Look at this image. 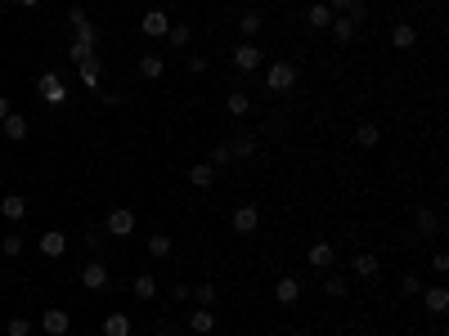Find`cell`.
I'll list each match as a JSON object with an SVG mask.
<instances>
[{
  "label": "cell",
  "mask_w": 449,
  "mask_h": 336,
  "mask_svg": "<svg viewBox=\"0 0 449 336\" xmlns=\"http://www.w3.org/2000/svg\"><path fill=\"white\" fill-rule=\"evenodd\" d=\"M36 94H41L50 108H63V103H68V85H63L59 72H41L36 76Z\"/></svg>",
  "instance_id": "6da1fadb"
},
{
  "label": "cell",
  "mask_w": 449,
  "mask_h": 336,
  "mask_svg": "<svg viewBox=\"0 0 449 336\" xmlns=\"http://www.w3.org/2000/svg\"><path fill=\"white\" fill-rule=\"evenodd\" d=\"M265 85H270V90L274 94H288L292 90V85H297V63H270V67H265Z\"/></svg>",
  "instance_id": "7a4b0ae2"
},
{
  "label": "cell",
  "mask_w": 449,
  "mask_h": 336,
  "mask_svg": "<svg viewBox=\"0 0 449 336\" xmlns=\"http://www.w3.org/2000/svg\"><path fill=\"white\" fill-rule=\"evenodd\" d=\"M229 224H234L238 238H252L256 229H261V206H252V202H243V206H234V215H229Z\"/></svg>",
  "instance_id": "3957f363"
},
{
  "label": "cell",
  "mask_w": 449,
  "mask_h": 336,
  "mask_svg": "<svg viewBox=\"0 0 449 336\" xmlns=\"http://www.w3.org/2000/svg\"><path fill=\"white\" fill-rule=\"evenodd\" d=\"M139 32H144L149 41H167V32H171V14H167V9H149V14L139 18Z\"/></svg>",
  "instance_id": "277c9868"
},
{
  "label": "cell",
  "mask_w": 449,
  "mask_h": 336,
  "mask_svg": "<svg viewBox=\"0 0 449 336\" xmlns=\"http://www.w3.org/2000/svg\"><path fill=\"white\" fill-rule=\"evenodd\" d=\"M68 23H72L76 41H85V45H99V27L90 23V14H85L81 5H72V9H68Z\"/></svg>",
  "instance_id": "5b68a950"
},
{
  "label": "cell",
  "mask_w": 449,
  "mask_h": 336,
  "mask_svg": "<svg viewBox=\"0 0 449 336\" xmlns=\"http://www.w3.org/2000/svg\"><path fill=\"white\" fill-rule=\"evenodd\" d=\"M108 233L112 238H130L135 233V211L130 206H112L108 211Z\"/></svg>",
  "instance_id": "8992f818"
},
{
  "label": "cell",
  "mask_w": 449,
  "mask_h": 336,
  "mask_svg": "<svg viewBox=\"0 0 449 336\" xmlns=\"http://www.w3.org/2000/svg\"><path fill=\"white\" fill-rule=\"evenodd\" d=\"M305 265L328 274V269L337 265V247H332V242H310V251H305Z\"/></svg>",
  "instance_id": "52a82bcc"
},
{
  "label": "cell",
  "mask_w": 449,
  "mask_h": 336,
  "mask_svg": "<svg viewBox=\"0 0 449 336\" xmlns=\"http://www.w3.org/2000/svg\"><path fill=\"white\" fill-rule=\"evenodd\" d=\"M274 301L283 305V310H292V305L301 301V278H292V274H283L279 283H274Z\"/></svg>",
  "instance_id": "ba28073f"
},
{
  "label": "cell",
  "mask_w": 449,
  "mask_h": 336,
  "mask_svg": "<svg viewBox=\"0 0 449 336\" xmlns=\"http://www.w3.org/2000/svg\"><path fill=\"white\" fill-rule=\"evenodd\" d=\"M261 63H265V54L256 50L252 41H243V45H238V50H234V67H238V72H256V67H261Z\"/></svg>",
  "instance_id": "9c48e42d"
},
{
  "label": "cell",
  "mask_w": 449,
  "mask_h": 336,
  "mask_svg": "<svg viewBox=\"0 0 449 336\" xmlns=\"http://www.w3.org/2000/svg\"><path fill=\"white\" fill-rule=\"evenodd\" d=\"M41 328H45V336H68L72 314H63V310H45V314H41Z\"/></svg>",
  "instance_id": "30bf717a"
},
{
  "label": "cell",
  "mask_w": 449,
  "mask_h": 336,
  "mask_svg": "<svg viewBox=\"0 0 449 336\" xmlns=\"http://www.w3.org/2000/svg\"><path fill=\"white\" fill-rule=\"evenodd\" d=\"M81 287H85V292H103V287H108V269H103L99 260H90L81 269Z\"/></svg>",
  "instance_id": "8fae6325"
},
{
  "label": "cell",
  "mask_w": 449,
  "mask_h": 336,
  "mask_svg": "<svg viewBox=\"0 0 449 336\" xmlns=\"http://www.w3.org/2000/svg\"><path fill=\"white\" fill-rule=\"evenodd\" d=\"M414 229H418L423 238H436V233H441V215H436V206H418Z\"/></svg>",
  "instance_id": "7c38bea8"
},
{
  "label": "cell",
  "mask_w": 449,
  "mask_h": 336,
  "mask_svg": "<svg viewBox=\"0 0 449 336\" xmlns=\"http://www.w3.org/2000/svg\"><path fill=\"white\" fill-rule=\"evenodd\" d=\"M0 215H5L9 224H18V220L27 215V197L23 193H5V197H0Z\"/></svg>",
  "instance_id": "4fadbf2b"
},
{
  "label": "cell",
  "mask_w": 449,
  "mask_h": 336,
  "mask_svg": "<svg viewBox=\"0 0 449 336\" xmlns=\"http://www.w3.org/2000/svg\"><path fill=\"white\" fill-rule=\"evenodd\" d=\"M418 296H423L427 314H445V310H449V287H441V283L427 287V292H418Z\"/></svg>",
  "instance_id": "5bb4252c"
},
{
  "label": "cell",
  "mask_w": 449,
  "mask_h": 336,
  "mask_svg": "<svg viewBox=\"0 0 449 336\" xmlns=\"http://www.w3.org/2000/svg\"><path fill=\"white\" fill-rule=\"evenodd\" d=\"M328 32H332V41H337V45H350V41H355V32H359V23H350L346 14H337L328 23Z\"/></svg>",
  "instance_id": "9a60e30c"
},
{
  "label": "cell",
  "mask_w": 449,
  "mask_h": 336,
  "mask_svg": "<svg viewBox=\"0 0 449 336\" xmlns=\"http://www.w3.org/2000/svg\"><path fill=\"white\" fill-rule=\"evenodd\" d=\"M36 247H41V256H50V260H59V256L68 251V238H63L59 229H50V233H41V242H36Z\"/></svg>",
  "instance_id": "2e32d148"
},
{
  "label": "cell",
  "mask_w": 449,
  "mask_h": 336,
  "mask_svg": "<svg viewBox=\"0 0 449 336\" xmlns=\"http://www.w3.org/2000/svg\"><path fill=\"white\" fill-rule=\"evenodd\" d=\"M391 45H396V50H414L418 45V27L414 23H396L391 27Z\"/></svg>",
  "instance_id": "e0dca14e"
},
{
  "label": "cell",
  "mask_w": 449,
  "mask_h": 336,
  "mask_svg": "<svg viewBox=\"0 0 449 336\" xmlns=\"http://www.w3.org/2000/svg\"><path fill=\"white\" fill-rule=\"evenodd\" d=\"M189 332H198V336H212V332H216V314L198 305V310L189 314Z\"/></svg>",
  "instance_id": "ac0fdd59"
},
{
  "label": "cell",
  "mask_w": 449,
  "mask_h": 336,
  "mask_svg": "<svg viewBox=\"0 0 449 336\" xmlns=\"http://www.w3.org/2000/svg\"><path fill=\"white\" fill-rule=\"evenodd\" d=\"M378 269H382V265H378L373 251H359L355 260H350V274H355V278H378Z\"/></svg>",
  "instance_id": "d6986e66"
},
{
  "label": "cell",
  "mask_w": 449,
  "mask_h": 336,
  "mask_svg": "<svg viewBox=\"0 0 449 336\" xmlns=\"http://www.w3.org/2000/svg\"><path fill=\"white\" fill-rule=\"evenodd\" d=\"M0 130H5V139H27V117H23V112H9V117L5 121H0Z\"/></svg>",
  "instance_id": "ffe728a7"
},
{
  "label": "cell",
  "mask_w": 449,
  "mask_h": 336,
  "mask_svg": "<svg viewBox=\"0 0 449 336\" xmlns=\"http://www.w3.org/2000/svg\"><path fill=\"white\" fill-rule=\"evenodd\" d=\"M212 179H216V166H212V161L189 166V184H194V188H212Z\"/></svg>",
  "instance_id": "44dd1931"
},
{
  "label": "cell",
  "mask_w": 449,
  "mask_h": 336,
  "mask_svg": "<svg viewBox=\"0 0 449 336\" xmlns=\"http://www.w3.org/2000/svg\"><path fill=\"white\" fill-rule=\"evenodd\" d=\"M162 72H167V59H162V54H144V59H139V76H144V81H158Z\"/></svg>",
  "instance_id": "7402d4cb"
},
{
  "label": "cell",
  "mask_w": 449,
  "mask_h": 336,
  "mask_svg": "<svg viewBox=\"0 0 449 336\" xmlns=\"http://www.w3.org/2000/svg\"><path fill=\"white\" fill-rule=\"evenodd\" d=\"M332 18H337V14H332V9H328V5H323V0H314V5H310V9H305V23H310V27H328V23H332Z\"/></svg>",
  "instance_id": "603a6c76"
},
{
  "label": "cell",
  "mask_w": 449,
  "mask_h": 336,
  "mask_svg": "<svg viewBox=\"0 0 449 336\" xmlns=\"http://www.w3.org/2000/svg\"><path fill=\"white\" fill-rule=\"evenodd\" d=\"M103 336H130V314H108L103 319Z\"/></svg>",
  "instance_id": "cb8c5ba5"
},
{
  "label": "cell",
  "mask_w": 449,
  "mask_h": 336,
  "mask_svg": "<svg viewBox=\"0 0 449 336\" xmlns=\"http://www.w3.org/2000/svg\"><path fill=\"white\" fill-rule=\"evenodd\" d=\"M355 143H359V148H378V143H382V130L373 126V121H364V126H355Z\"/></svg>",
  "instance_id": "d4e9b609"
},
{
  "label": "cell",
  "mask_w": 449,
  "mask_h": 336,
  "mask_svg": "<svg viewBox=\"0 0 449 336\" xmlns=\"http://www.w3.org/2000/svg\"><path fill=\"white\" fill-rule=\"evenodd\" d=\"M225 112H229V117H247V112H252V99H247L243 90H234V94L225 99Z\"/></svg>",
  "instance_id": "484cf974"
},
{
  "label": "cell",
  "mask_w": 449,
  "mask_h": 336,
  "mask_svg": "<svg viewBox=\"0 0 449 336\" xmlns=\"http://www.w3.org/2000/svg\"><path fill=\"white\" fill-rule=\"evenodd\" d=\"M189 296H194V301L203 305V310H212V305H216V296H221V292H216V283H198V287H189Z\"/></svg>",
  "instance_id": "4316f807"
},
{
  "label": "cell",
  "mask_w": 449,
  "mask_h": 336,
  "mask_svg": "<svg viewBox=\"0 0 449 336\" xmlns=\"http://www.w3.org/2000/svg\"><path fill=\"white\" fill-rule=\"evenodd\" d=\"M167 41H171V45H176V50H185V45H189V41H194V27H189V23H171V32H167Z\"/></svg>",
  "instance_id": "83f0119b"
},
{
  "label": "cell",
  "mask_w": 449,
  "mask_h": 336,
  "mask_svg": "<svg viewBox=\"0 0 449 336\" xmlns=\"http://www.w3.org/2000/svg\"><path fill=\"white\" fill-rule=\"evenodd\" d=\"M99 81H103L99 59H94V63H81V85H85V90H99Z\"/></svg>",
  "instance_id": "f1b7e54d"
},
{
  "label": "cell",
  "mask_w": 449,
  "mask_h": 336,
  "mask_svg": "<svg viewBox=\"0 0 449 336\" xmlns=\"http://www.w3.org/2000/svg\"><path fill=\"white\" fill-rule=\"evenodd\" d=\"M229 152H234L238 161H252V157H256V139H252V134H243V139L229 143Z\"/></svg>",
  "instance_id": "f546056e"
},
{
  "label": "cell",
  "mask_w": 449,
  "mask_h": 336,
  "mask_svg": "<svg viewBox=\"0 0 449 336\" xmlns=\"http://www.w3.org/2000/svg\"><path fill=\"white\" fill-rule=\"evenodd\" d=\"M68 59L81 67V63H94L99 54H94V45H85V41H72V50H68Z\"/></svg>",
  "instance_id": "4dcf8cb0"
},
{
  "label": "cell",
  "mask_w": 449,
  "mask_h": 336,
  "mask_svg": "<svg viewBox=\"0 0 449 336\" xmlns=\"http://www.w3.org/2000/svg\"><path fill=\"white\" fill-rule=\"evenodd\" d=\"M0 256L18 260V256H23V233H5V238H0Z\"/></svg>",
  "instance_id": "1f68e13d"
},
{
  "label": "cell",
  "mask_w": 449,
  "mask_h": 336,
  "mask_svg": "<svg viewBox=\"0 0 449 336\" xmlns=\"http://www.w3.org/2000/svg\"><path fill=\"white\" fill-rule=\"evenodd\" d=\"M149 256H153V260H167V256H171V238L167 233H153L149 238Z\"/></svg>",
  "instance_id": "d6a6232c"
},
{
  "label": "cell",
  "mask_w": 449,
  "mask_h": 336,
  "mask_svg": "<svg viewBox=\"0 0 449 336\" xmlns=\"http://www.w3.org/2000/svg\"><path fill=\"white\" fill-rule=\"evenodd\" d=\"M135 296H139V301H153V296H158V278H153V274H139L135 278Z\"/></svg>",
  "instance_id": "836d02e7"
},
{
  "label": "cell",
  "mask_w": 449,
  "mask_h": 336,
  "mask_svg": "<svg viewBox=\"0 0 449 336\" xmlns=\"http://www.w3.org/2000/svg\"><path fill=\"white\" fill-rule=\"evenodd\" d=\"M5 336H32V319H23V314H14V319L5 323Z\"/></svg>",
  "instance_id": "e575fe53"
},
{
  "label": "cell",
  "mask_w": 449,
  "mask_h": 336,
  "mask_svg": "<svg viewBox=\"0 0 449 336\" xmlns=\"http://www.w3.org/2000/svg\"><path fill=\"white\" fill-rule=\"evenodd\" d=\"M238 32H243V36H256V32H261V14H256V9H247V14L238 18Z\"/></svg>",
  "instance_id": "d590c367"
},
{
  "label": "cell",
  "mask_w": 449,
  "mask_h": 336,
  "mask_svg": "<svg viewBox=\"0 0 449 336\" xmlns=\"http://www.w3.org/2000/svg\"><path fill=\"white\" fill-rule=\"evenodd\" d=\"M323 292H328L332 301H341V296H346V278H337V274H332V278H323Z\"/></svg>",
  "instance_id": "8d00e7d4"
},
{
  "label": "cell",
  "mask_w": 449,
  "mask_h": 336,
  "mask_svg": "<svg viewBox=\"0 0 449 336\" xmlns=\"http://www.w3.org/2000/svg\"><path fill=\"white\" fill-rule=\"evenodd\" d=\"M400 292H405V296H418V292H423V278H418V274H405V278H400Z\"/></svg>",
  "instance_id": "74e56055"
},
{
  "label": "cell",
  "mask_w": 449,
  "mask_h": 336,
  "mask_svg": "<svg viewBox=\"0 0 449 336\" xmlns=\"http://www.w3.org/2000/svg\"><path fill=\"white\" fill-rule=\"evenodd\" d=\"M229 161H234L229 143H216V148H212V166H229Z\"/></svg>",
  "instance_id": "f35d334b"
},
{
  "label": "cell",
  "mask_w": 449,
  "mask_h": 336,
  "mask_svg": "<svg viewBox=\"0 0 449 336\" xmlns=\"http://www.w3.org/2000/svg\"><path fill=\"white\" fill-rule=\"evenodd\" d=\"M185 67H189V76H203L207 72V59H198V54H194V59H185Z\"/></svg>",
  "instance_id": "ab89813d"
},
{
  "label": "cell",
  "mask_w": 449,
  "mask_h": 336,
  "mask_svg": "<svg viewBox=\"0 0 449 336\" xmlns=\"http://www.w3.org/2000/svg\"><path fill=\"white\" fill-rule=\"evenodd\" d=\"M323 5H328L332 14H350V5H355V0H323Z\"/></svg>",
  "instance_id": "60d3db41"
},
{
  "label": "cell",
  "mask_w": 449,
  "mask_h": 336,
  "mask_svg": "<svg viewBox=\"0 0 449 336\" xmlns=\"http://www.w3.org/2000/svg\"><path fill=\"white\" fill-rule=\"evenodd\" d=\"M432 269H436V274H449V256L436 251V256H432Z\"/></svg>",
  "instance_id": "b9f144b4"
},
{
  "label": "cell",
  "mask_w": 449,
  "mask_h": 336,
  "mask_svg": "<svg viewBox=\"0 0 449 336\" xmlns=\"http://www.w3.org/2000/svg\"><path fill=\"white\" fill-rule=\"evenodd\" d=\"M171 301L185 305V301H189V287H185V283H176V287H171Z\"/></svg>",
  "instance_id": "7bdbcfd3"
},
{
  "label": "cell",
  "mask_w": 449,
  "mask_h": 336,
  "mask_svg": "<svg viewBox=\"0 0 449 336\" xmlns=\"http://www.w3.org/2000/svg\"><path fill=\"white\" fill-rule=\"evenodd\" d=\"M9 112H14V108H9V99H5V94H0V121H5Z\"/></svg>",
  "instance_id": "ee69618b"
},
{
  "label": "cell",
  "mask_w": 449,
  "mask_h": 336,
  "mask_svg": "<svg viewBox=\"0 0 449 336\" xmlns=\"http://www.w3.org/2000/svg\"><path fill=\"white\" fill-rule=\"evenodd\" d=\"M14 5H23V9H32V5H41V0H14Z\"/></svg>",
  "instance_id": "f6af8a7d"
},
{
  "label": "cell",
  "mask_w": 449,
  "mask_h": 336,
  "mask_svg": "<svg viewBox=\"0 0 449 336\" xmlns=\"http://www.w3.org/2000/svg\"><path fill=\"white\" fill-rule=\"evenodd\" d=\"M292 336H314V332H310V328H301V332H292Z\"/></svg>",
  "instance_id": "bcb514c9"
},
{
  "label": "cell",
  "mask_w": 449,
  "mask_h": 336,
  "mask_svg": "<svg viewBox=\"0 0 449 336\" xmlns=\"http://www.w3.org/2000/svg\"><path fill=\"white\" fill-rule=\"evenodd\" d=\"M355 336H373V332H355Z\"/></svg>",
  "instance_id": "7dc6e473"
},
{
  "label": "cell",
  "mask_w": 449,
  "mask_h": 336,
  "mask_svg": "<svg viewBox=\"0 0 449 336\" xmlns=\"http://www.w3.org/2000/svg\"><path fill=\"white\" fill-rule=\"evenodd\" d=\"M409 336H414V332H409Z\"/></svg>",
  "instance_id": "c3c4849f"
}]
</instances>
